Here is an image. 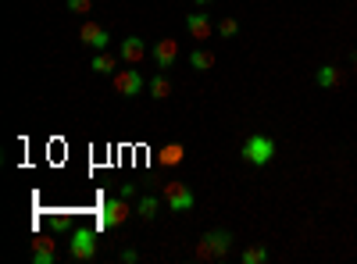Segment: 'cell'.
I'll list each match as a JSON object with an SVG mask.
<instances>
[{
	"label": "cell",
	"instance_id": "cell-1",
	"mask_svg": "<svg viewBox=\"0 0 357 264\" xmlns=\"http://www.w3.org/2000/svg\"><path fill=\"white\" fill-rule=\"evenodd\" d=\"M229 250H233V232L207 229V232L197 239V247H193V261H200V264H218V261L229 257Z\"/></svg>",
	"mask_w": 357,
	"mask_h": 264
},
{
	"label": "cell",
	"instance_id": "cell-2",
	"mask_svg": "<svg viewBox=\"0 0 357 264\" xmlns=\"http://www.w3.org/2000/svg\"><path fill=\"white\" fill-rule=\"evenodd\" d=\"M240 157L247 161L250 168H268L271 157H276V139L264 136V132H250L240 147Z\"/></svg>",
	"mask_w": 357,
	"mask_h": 264
},
{
	"label": "cell",
	"instance_id": "cell-3",
	"mask_svg": "<svg viewBox=\"0 0 357 264\" xmlns=\"http://www.w3.org/2000/svg\"><path fill=\"white\" fill-rule=\"evenodd\" d=\"M129 214H133V207H129V196H108L104 200V207H100V229H118V225H125L129 221Z\"/></svg>",
	"mask_w": 357,
	"mask_h": 264
},
{
	"label": "cell",
	"instance_id": "cell-4",
	"mask_svg": "<svg viewBox=\"0 0 357 264\" xmlns=\"http://www.w3.org/2000/svg\"><path fill=\"white\" fill-rule=\"evenodd\" d=\"M68 254L75 261H93L97 257V232L86 229V225H75L68 232Z\"/></svg>",
	"mask_w": 357,
	"mask_h": 264
},
{
	"label": "cell",
	"instance_id": "cell-5",
	"mask_svg": "<svg viewBox=\"0 0 357 264\" xmlns=\"http://www.w3.org/2000/svg\"><path fill=\"white\" fill-rule=\"evenodd\" d=\"M164 207H168V211H175V214H186V211H193V190L186 186L182 179H172V182H164Z\"/></svg>",
	"mask_w": 357,
	"mask_h": 264
},
{
	"label": "cell",
	"instance_id": "cell-6",
	"mask_svg": "<svg viewBox=\"0 0 357 264\" xmlns=\"http://www.w3.org/2000/svg\"><path fill=\"white\" fill-rule=\"evenodd\" d=\"M111 86H115V93H118V97H139V93L146 90L143 75H139V65L118 68V72L111 75Z\"/></svg>",
	"mask_w": 357,
	"mask_h": 264
},
{
	"label": "cell",
	"instance_id": "cell-7",
	"mask_svg": "<svg viewBox=\"0 0 357 264\" xmlns=\"http://www.w3.org/2000/svg\"><path fill=\"white\" fill-rule=\"evenodd\" d=\"M79 43H82V47H90L93 54H97V50H108V43H111V32H108V26L82 22V29H79Z\"/></svg>",
	"mask_w": 357,
	"mask_h": 264
},
{
	"label": "cell",
	"instance_id": "cell-8",
	"mask_svg": "<svg viewBox=\"0 0 357 264\" xmlns=\"http://www.w3.org/2000/svg\"><path fill=\"white\" fill-rule=\"evenodd\" d=\"M151 54H154V61H157V68H172L175 61H179V39H172V36L157 39Z\"/></svg>",
	"mask_w": 357,
	"mask_h": 264
},
{
	"label": "cell",
	"instance_id": "cell-9",
	"mask_svg": "<svg viewBox=\"0 0 357 264\" xmlns=\"http://www.w3.org/2000/svg\"><path fill=\"white\" fill-rule=\"evenodd\" d=\"M186 32H190L193 39H211V32H215L211 14H207V11H193L190 18H186Z\"/></svg>",
	"mask_w": 357,
	"mask_h": 264
},
{
	"label": "cell",
	"instance_id": "cell-10",
	"mask_svg": "<svg viewBox=\"0 0 357 264\" xmlns=\"http://www.w3.org/2000/svg\"><path fill=\"white\" fill-rule=\"evenodd\" d=\"M118 57L125 61V65H139V61L146 57V43L139 36H125L122 47H118Z\"/></svg>",
	"mask_w": 357,
	"mask_h": 264
},
{
	"label": "cell",
	"instance_id": "cell-11",
	"mask_svg": "<svg viewBox=\"0 0 357 264\" xmlns=\"http://www.w3.org/2000/svg\"><path fill=\"white\" fill-rule=\"evenodd\" d=\"M32 261L36 264H54L57 261L54 236H32Z\"/></svg>",
	"mask_w": 357,
	"mask_h": 264
},
{
	"label": "cell",
	"instance_id": "cell-12",
	"mask_svg": "<svg viewBox=\"0 0 357 264\" xmlns=\"http://www.w3.org/2000/svg\"><path fill=\"white\" fill-rule=\"evenodd\" d=\"M118 61H122V57H115V54H108V50H97V54L90 57V72H93V75H115V72H118Z\"/></svg>",
	"mask_w": 357,
	"mask_h": 264
},
{
	"label": "cell",
	"instance_id": "cell-13",
	"mask_svg": "<svg viewBox=\"0 0 357 264\" xmlns=\"http://www.w3.org/2000/svg\"><path fill=\"white\" fill-rule=\"evenodd\" d=\"M157 161H161L164 168H175V165H182V161H186V147L172 139V143H164V147L157 150Z\"/></svg>",
	"mask_w": 357,
	"mask_h": 264
},
{
	"label": "cell",
	"instance_id": "cell-14",
	"mask_svg": "<svg viewBox=\"0 0 357 264\" xmlns=\"http://www.w3.org/2000/svg\"><path fill=\"white\" fill-rule=\"evenodd\" d=\"M314 83H318L322 90H336V86L343 83V72L336 68V65H322L318 72H314Z\"/></svg>",
	"mask_w": 357,
	"mask_h": 264
},
{
	"label": "cell",
	"instance_id": "cell-15",
	"mask_svg": "<svg viewBox=\"0 0 357 264\" xmlns=\"http://www.w3.org/2000/svg\"><path fill=\"white\" fill-rule=\"evenodd\" d=\"M146 93H151L154 100H168V97H172V83L164 79V72H161V75H154L151 83H146Z\"/></svg>",
	"mask_w": 357,
	"mask_h": 264
},
{
	"label": "cell",
	"instance_id": "cell-16",
	"mask_svg": "<svg viewBox=\"0 0 357 264\" xmlns=\"http://www.w3.org/2000/svg\"><path fill=\"white\" fill-rule=\"evenodd\" d=\"M190 68L193 72H211L215 68V54L211 50H190Z\"/></svg>",
	"mask_w": 357,
	"mask_h": 264
},
{
	"label": "cell",
	"instance_id": "cell-17",
	"mask_svg": "<svg viewBox=\"0 0 357 264\" xmlns=\"http://www.w3.org/2000/svg\"><path fill=\"white\" fill-rule=\"evenodd\" d=\"M157 211H161V200H157V196H139L136 214H139L143 221H154V218H157Z\"/></svg>",
	"mask_w": 357,
	"mask_h": 264
},
{
	"label": "cell",
	"instance_id": "cell-18",
	"mask_svg": "<svg viewBox=\"0 0 357 264\" xmlns=\"http://www.w3.org/2000/svg\"><path fill=\"white\" fill-rule=\"evenodd\" d=\"M271 254H268V247H247L243 254H240V261L243 264H264Z\"/></svg>",
	"mask_w": 357,
	"mask_h": 264
},
{
	"label": "cell",
	"instance_id": "cell-19",
	"mask_svg": "<svg viewBox=\"0 0 357 264\" xmlns=\"http://www.w3.org/2000/svg\"><path fill=\"white\" fill-rule=\"evenodd\" d=\"M215 29H218V36H222V39H233V36L240 32V22H236V18H222V22H218Z\"/></svg>",
	"mask_w": 357,
	"mask_h": 264
},
{
	"label": "cell",
	"instance_id": "cell-20",
	"mask_svg": "<svg viewBox=\"0 0 357 264\" xmlns=\"http://www.w3.org/2000/svg\"><path fill=\"white\" fill-rule=\"evenodd\" d=\"M50 232H72V221L65 214H54L50 218Z\"/></svg>",
	"mask_w": 357,
	"mask_h": 264
},
{
	"label": "cell",
	"instance_id": "cell-21",
	"mask_svg": "<svg viewBox=\"0 0 357 264\" xmlns=\"http://www.w3.org/2000/svg\"><path fill=\"white\" fill-rule=\"evenodd\" d=\"M68 11H75V14H90V11H93V0H68Z\"/></svg>",
	"mask_w": 357,
	"mask_h": 264
},
{
	"label": "cell",
	"instance_id": "cell-22",
	"mask_svg": "<svg viewBox=\"0 0 357 264\" xmlns=\"http://www.w3.org/2000/svg\"><path fill=\"white\" fill-rule=\"evenodd\" d=\"M122 261H125V264H136L139 254H136V250H122Z\"/></svg>",
	"mask_w": 357,
	"mask_h": 264
},
{
	"label": "cell",
	"instance_id": "cell-23",
	"mask_svg": "<svg viewBox=\"0 0 357 264\" xmlns=\"http://www.w3.org/2000/svg\"><path fill=\"white\" fill-rule=\"evenodd\" d=\"M193 4H200V8H207V4H215V0H193Z\"/></svg>",
	"mask_w": 357,
	"mask_h": 264
}]
</instances>
